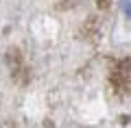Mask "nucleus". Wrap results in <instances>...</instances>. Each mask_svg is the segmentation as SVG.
Returning <instances> with one entry per match:
<instances>
[]
</instances>
